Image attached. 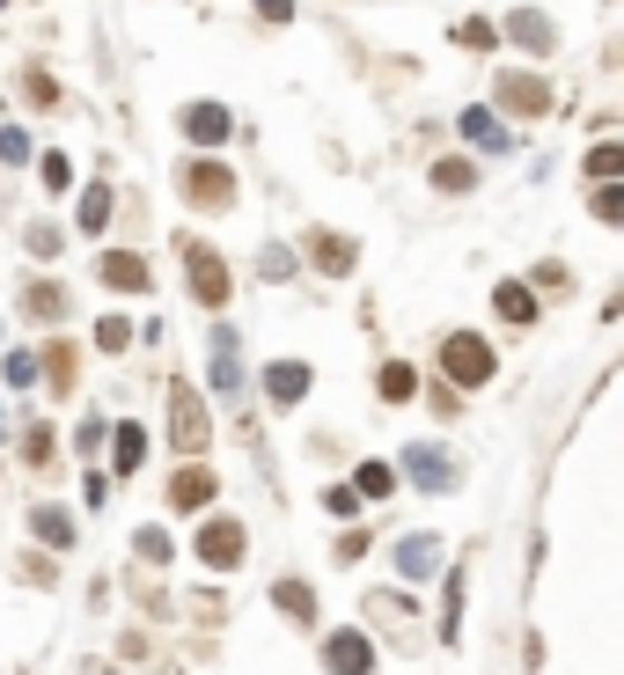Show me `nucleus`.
<instances>
[{
	"mask_svg": "<svg viewBox=\"0 0 624 675\" xmlns=\"http://www.w3.org/2000/svg\"><path fill=\"white\" fill-rule=\"evenodd\" d=\"M169 448L177 456H206L214 448V419H206V397L192 382H169Z\"/></svg>",
	"mask_w": 624,
	"mask_h": 675,
	"instance_id": "obj_1",
	"label": "nucleus"
},
{
	"mask_svg": "<svg viewBox=\"0 0 624 675\" xmlns=\"http://www.w3.org/2000/svg\"><path fill=\"white\" fill-rule=\"evenodd\" d=\"M493 345H485L478 331H448L441 338V374L448 382H456V390H485V382H493Z\"/></svg>",
	"mask_w": 624,
	"mask_h": 675,
	"instance_id": "obj_2",
	"label": "nucleus"
},
{
	"mask_svg": "<svg viewBox=\"0 0 624 675\" xmlns=\"http://www.w3.org/2000/svg\"><path fill=\"white\" fill-rule=\"evenodd\" d=\"M177 184H184V198H192L198 214H228V206H235V169H228V162H214V155L184 162Z\"/></svg>",
	"mask_w": 624,
	"mask_h": 675,
	"instance_id": "obj_3",
	"label": "nucleus"
},
{
	"mask_svg": "<svg viewBox=\"0 0 624 675\" xmlns=\"http://www.w3.org/2000/svg\"><path fill=\"white\" fill-rule=\"evenodd\" d=\"M184 265H192V294H198V309H228V294H235V272H228V257H221V250H206V243H184Z\"/></svg>",
	"mask_w": 624,
	"mask_h": 675,
	"instance_id": "obj_4",
	"label": "nucleus"
},
{
	"mask_svg": "<svg viewBox=\"0 0 624 675\" xmlns=\"http://www.w3.org/2000/svg\"><path fill=\"white\" fill-rule=\"evenodd\" d=\"M493 89H499V110H507V118H544V110L558 104V96H552V81H544V74H536V67H515V74H499Z\"/></svg>",
	"mask_w": 624,
	"mask_h": 675,
	"instance_id": "obj_5",
	"label": "nucleus"
},
{
	"mask_svg": "<svg viewBox=\"0 0 624 675\" xmlns=\"http://www.w3.org/2000/svg\"><path fill=\"white\" fill-rule=\"evenodd\" d=\"M243 544H250L243 521L214 515L206 529H198V566H206V573H235V566H243Z\"/></svg>",
	"mask_w": 624,
	"mask_h": 675,
	"instance_id": "obj_6",
	"label": "nucleus"
},
{
	"mask_svg": "<svg viewBox=\"0 0 624 675\" xmlns=\"http://www.w3.org/2000/svg\"><path fill=\"white\" fill-rule=\"evenodd\" d=\"M169 507H177V515H206V507H214V470H206L198 456L169 478Z\"/></svg>",
	"mask_w": 624,
	"mask_h": 675,
	"instance_id": "obj_7",
	"label": "nucleus"
},
{
	"mask_svg": "<svg viewBox=\"0 0 624 675\" xmlns=\"http://www.w3.org/2000/svg\"><path fill=\"white\" fill-rule=\"evenodd\" d=\"M323 668H331V675H374L368 632H331V639H323Z\"/></svg>",
	"mask_w": 624,
	"mask_h": 675,
	"instance_id": "obj_8",
	"label": "nucleus"
},
{
	"mask_svg": "<svg viewBox=\"0 0 624 675\" xmlns=\"http://www.w3.org/2000/svg\"><path fill=\"white\" fill-rule=\"evenodd\" d=\"M499 30L515 37V45H521V52H529V59H552V52H558V30H552V22H544V16H536V8H515V16L499 22Z\"/></svg>",
	"mask_w": 624,
	"mask_h": 675,
	"instance_id": "obj_9",
	"label": "nucleus"
},
{
	"mask_svg": "<svg viewBox=\"0 0 624 675\" xmlns=\"http://www.w3.org/2000/svg\"><path fill=\"white\" fill-rule=\"evenodd\" d=\"M309 265H316V272H331V280H345V272L360 265L353 235H331V228H316V235H309Z\"/></svg>",
	"mask_w": 624,
	"mask_h": 675,
	"instance_id": "obj_10",
	"label": "nucleus"
},
{
	"mask_svg": "<svg viewBox=\"0 0 624 675\" xmlns=\"http://www.w3.org/2000/svg\"><path fill=\"white\" fill-rule=\"evenodd\" d=\"M96 272H104V286H118V294H147V286H155V272H147L133 250H104Z\"/></svg>",
	"mask_w": 624,
	"mask_h": 675,
	"instance_id": "obj_11",
	"label": "nucleus"
},
{
	"mask_svg": "<svg viewBox=\"0 0 624 675\" xmlns=\"http://www.w3.org/2000/svg\"><path fill=\"white\" fill-rule=\"evenodd\" d=\"M456 133H464L470 147H485V155H507V147H515L507 140V125H499V110H485V104H470L464 118H456Z\"/></svg>",
	"mask_w": 624,
	"mask_h": 675,
	"instance_id": "obj_12",
	"label": "nucleus"
},
{
	"mask_svg": "<svg viewBox=\"0 0 624 675\" xmlns=\"http://www.w3.org/2000/svg\"><path fill=\"white\" fill-rule=\"evenodd\" d=\"M228 110H221V104H184V140H192V147H221V140H228Z\"/></svg>",
	"mask_w": 624,
	"mask_h": 675,
	"instance_id": "obj_13",
	"label": "nucleus"
},
{
	"mask_svg": "<svg viewBox=\"0 0 624 675\" xmlns=\"http://www.w3.org/2000/svg\"><path fill=\"white\" fill-rule=\"evenodd\" d=\"M404 478H419L427 492H448V485H456V462H448L441 448H419V441H411V456H404Z\"/></svg>",
	"mask_w": 624,
	"mask_h": 675,
	"instance_id": "obj_14",
	"label": "nucleus"
},
{
	"mask_svg": "<svg viewBox=\"0 0 624 675\" xmlns=\"http://www.w3.org/2000/svg\"><path fill=\"white\" fill-rule=\"evenodd\" d=\"M265 397H272V404H302V397H309V368H302V360H272V368H265Z\"/></svg>",
	"mask_w": 624,
	"mask_h": 675,
	"instance_id": "obj_15",
	"label": "nucleus"
},
{
	"mask_svg": "<svg viewBox=\"0 0 624 675\" xmlns=\"http://www.w3.org/2000/svg\"><path fill=\"white\" fill-rule=\"evenodd\" d=\"M493 316H499V323H536V294H529L521 280H499V286H493Z\"/></svg>",
	"mask_w": 624,
	"mask_h": 675,
	"instance_id": "obj_16",
	"label": "nucleus"
},
{
	"mask_svg": "<svg viewBox=\"0 0 624 675\" xmlns=\"http://www.w3.org/2000/svg\"><path fill=\"white\" fill-rule=\"evenodd\" d=\"M433 566H441V544H433V536H404V544H397V573H404V580H427Z\"/></svg>",
	"mask_w": 624,
	"mask_h": 675,
	"instance_id": "obj_17",
	"label": "nucleus"
},
{
	"mask_svg": "<svg viewBox=\"0 0 624 675\" xmlns=\"http://www.w3.org/2000/svg\"><path fill=\"white\" fill-rule=\"evenodd\" d=\"M214 390H243V368H235V331L228 323H214Z\"/></svg>",
	"mask_w": 624,
	"mask_h": 675,
	"instance_id": "obj_18",
	"label": "nucleus"
},
{
	"mask_svg": "<svg viewBox=\"0 0 624 675\" xmlns=\"http://www.w3.org/2000/svg\"><path fill=\"white\" fill-rule=\"evenodd\" d=\"M110 462H118L125 478H133V470L147 462V427H133V419H125V427L110 433Z\"/></svg>",
	"mask_w": 624,
	"mask_h": 675,
	"instance_id": "obj_19",
	"label": "nucleus"
},
{
	"mask_svg": "<svg viewBox=\"0 0 624 675\" xmlns=\"http://www.w3.org/2000/svg\"><path fill=\"white\" fill-rule=\"evenodd\" d=\"M74 374H81V353L74 345H45V390L74 397Z\"/></svg>",
	"mask_w": 624,
	"mask_h": 675,
	"instance_id": "obj_20",
	"label": "nucleus"
},
{
	"mask_svg": "<svg viewBox=\"0 0 624 675\" xmlns=\"http://www.w3.org/2000/svg\"><path fill=\"white\" fill-rule=\"evenodd\" d=\"M22 316H45V323H52V316H67V294H59V286L52 280H30V286H22Z\"/></svg>",
	"mask_w": 624,
	"mask_h": 675,
	"instance_id": "obj_21",
	"label": "nucleus"
},
{
	"mask_svg": "<svg viewBox=\"0 0 624 675\" xmlns=\"http://www.w3.org/2000/svg\"><path fill=\"white\" fill-rule=\"evenodd\" d=\"M272 609H286L294 624H309V617H316V587H309V580H280V587H272Z\"/></svg>",
	"mask_w": 624,
	"mask_h": 675,
	"instance_id": "obj_22",
	"label": "nucleus"
},
{
	"mask_svg": "<svg viewBox=\"0 0 624 675\" xmlns=\"http://www.w3.org/2000/svg\"><path fill=\"white\" fill-rule=\"evenodd\" d=\"M470 184H478V162H464V155H441V162H433V192L456 198V192H470Z\"/></svg>",
	"mask_w": 624,
	"mask_h": 675,
	"instance_id": "obj_23",
	"label": "nucleus"
},
{
	"mask_svg": "<svg viewBox=\"0 0 624 675\" xmlns=\"http://www.w3.org/2000/svg\"><path fill=\"white\" fill-rule=\"evenodd\" d=\"M374 390H382V404H411V397H419V374H411L404 360H390V368L374 374Z\"/></svg>",
	"mask_w": 624,
	"mask_h": 675,
	"instance_id": "obj_24",
	"label": "nucleus"
},
{
	"mask_svg": "<svg viewBox=\"0 0 624 675\" xmlns=\"http://www.w3.org/2000/svg\"><path fill=\"white\" fill-rule=\"evenodd\" d=\"M617 177H624V140L588 147V184H617Z\"/></svg>",
	"mask_w": 624,
	"mask_h": 675,
	"instance_id": "obj_25",
	"label": "nucleus"
},
{
	"mask_svg": "<svg viewBox=\"0 0 624 675\" xmlns=\"http://www.w3.org/2000/svg\"><path fill=\"white\" fill-rule=\"evenodd\" d=\"M30 529L45 536V544H52V551H67V544H74V521L59 515V507H30Z\"/></svg>",
	"mask_w": 624,
	"mask_h": 675,
	"instance_id": "obj_26",
	"label": "nucleus"
},
{
	"mask_svg": "<svg viewBox=\"0 0 624 675\" xmlns=\"http://www.w3.org/2000/svg\"><path fill=\"white\" fill-rule=\"evenodd\" d=\"M448 37H456L464 52H493V45H499V22H485V16H464V22H456Z\"/></svg>",
	"mask_w": 624,
	"mask_h": 675,
	"instance_id": "obj_27",
	"label": "nucleus"
},
{
	"mask_svg": "<svg viewBox=\"0 0 624 675\" xmlns=\"http://www.w3.org/2000/svg\"><path fill=\"white\" fill-rule=\"evenodd\" d=\"M74 221H81V235H104L110 228V192H104V184L81 192V214H74Z\"/></svg>",
	"mask_w": 624,
	"mask_h": 675,
	"instance_id": "obj_28",
	"label": "nucleus"
},
{
	"mask_svg": "<svg viewBox=\"0 0 624 675\" xmlns=\"http://www.w3.org/2000/svg\"><path fill=\"white\" fill-rule=\"evenodd\" d=\"M441 639H464V573H448V603H441Z\"/></svg>",
	"mask_w": 624,
	"mask_h": 675,
	"instance_id": "obj_29",
	"label": "nucleus"
},
{
	"mask_svg": "<svg viewBox=\"0 0 624 675\" xmlns=\"http://www.w3.org/2000/svg\"><path fill=\"white\" fill-rule=\"evenodd\" d=\"M360 499H390L397 492V470H390V462H360Z\"/></svg>",
	"mask_w": 624,
	"mask_h": 675,
	"instance_id": "obj_30",
	"label": "nucleus"
},
{
	"mask_svg": "<svg viewBox=\"0 0 624 675\" xmlns=\"http://www.w3.org/2000/svg\"><path fill=\"white\" fill-rule=\"evenodd\" d=\"M595 221H603V228H624V177L595 184Z\"/></svg>",
	"mask_w": 624,
	"mask_h": 675,
	"instance_id": "obj_31",
	"label": "nucleus"
},
{
	"mask_svg": "<svg viewBox=\"0 0 624 675\" xmlns=\"http://www.w3.org/2000/svg\"><path fill=\"white\" fill-rule=\"evenodd\" d=\"M22 104H37V110H59V81H52V74H22Z\"/></svg>",
	"mask_w": 624,
	"mask_h": 675,
	"instance_id": "obj_32",
	"label": "nucleus"
},
{
	"mask_svg": "<svg viewBox=\"0 0 624 675\" xmlns=\"http://www.w3.org/2000/svg\"><path fill=\"white\" fill-rule=\"evenodd\" d=\"M96 345H104V353H125V345H133V323L125 316H96Z\"/></svg>",
	"mask_w": 624,
	"mask_h": 675,
	"instance_id": "obj_33",
	"label": "nucleus"
},
{
	"mask_svg": "<svg viewBox=\"0 0 624 675\" xmlns=\"http://www.w3.org/2000/svg\"><path fill=\"white\" fill-rule=\"evenodd\" d=\"M52 448H59V433H52V427H30V433H22V456H30L37 470L52 462Z\"/></svg>",
	"mask_w": 624,
	"mask_h": 675,
	"instance_id": "obj_34",
	"label": "nucleus"
},
{
	"mask_svg": "<svg viewBox=\"0 0 624 675\" xmlns=\"http://www.w3.org/2000/svg\"><path fill=\"white\" fill-rule=\"evenodd\" d=\"M110 433H118V427H104V419H81V433H74V448H81V456L96 462V448H104Z\"/></svg>",
	"mask_w": 624,
	"mask_h": 675,
	"instance_id": "obj_35",
	"label": "nucleus"
},
{
	"mask_svg": "<svg viewBox=\"0 0 624 675\" xmlns=\"http://www.w3.org/2000/svg\"><path fill=\"white\" fill-rule=\"evenodd\" d=\"M0 162H30V133L22 125H0Z\"/></svg>",
	"mask_w": 624,
	"mask_h": 675,
	"instance_id": "obj_36",
	"label": "nucleus"
},
{
	"mask_svg": "<svg viewBox=\"0 0 624 675\" xmlns=\"http://www.w3.org/2000/svg\"><path fill=\"white\" fill-rule=\"evenodd\" d=\"M133 551H140L147 566H162V558H169V536H162V529H140V536H133Z\"/></svg>",
	"mask_w": 624,
	"mask_h": 675,
	"instance_id": "obj_37",
	"label": "nucleus"
},
{
	"mask_svg": "<svg viewBox=\"0 0 624 675\" xmlns=\"http://www.w3.org/2000/svg\"><path fill=\"white\" fill-rule=\"evenodd\" d=\"M0 374H8L16 390H30V382H37V353H8V368H0Z\"/></svg>",
	"mask_w": 624,
	"mask_h": 675,
	"instance_id": "obj_38",
	"label": "nucleus"
},
{
	"mask_svg": "<svg viewBox=\"0 0 624 675\" xmlns=\"http://www.w3.org/2000/svg\"><path fill=\"white\" fill-rule=\"evenodd\" d=\"M323 507H331V515H360V485H331Z\"/></svg>",
	"mask_w": 624,
	"mask_h": 675,
	"instance_id": "obj_39",
	"label": "nucleus"
},
{
	"mask_svg": "<svg viewBox=\"0 0 624 675\" xmlns=\"http://www.w3.org/2000/svg\"><path fill=\"white\" fill-rule=\"evenodd\" d=\"M353 558H368V529H345L339 536V566H353Z\"/></svg>",
	"mask_w": 624,
	"mask_h": 675,
	"instance_id": "obj_40",
	"label": "nucleus"
},
{
	"mask_svg": "<svg viewBox=\"0 0 624 675\" xmlns=\"http://www.w3.org/2000/svg\"><path fill=\"white\" fill-rule=\"evenodd\" d=\"M45 184H52V192H67V184H74V169H67V155H45Z\"/></svg>",
	"mask_w": 624,
	"mask_h": 675,
	"instance_id": "obj_41",
	"label": "nucleus"
},
{
	"mask_svg": "<svg viewBox=\"0 0 624 675\" xmlns=\"http://www.w3.org/2000/svg\"><path fill=\"white\" fill-rule=\"evenodd\" d=\"M257 272H265V280H286V272H294V257H286V250L272 243V250H265V265H257Z\"/></svg>",
	"mask_w": 624,
	"mask_h": 675,
	"instance_id": "obj_42",
	"label": "nucleus"
},
{
	"mask_svg": "<svg viewBox=\"0 0 624 675\" xmlns=\"http://www.w3.org/2000/svg\"><path fill=\"white\" fill-rule=\"evenodd\" d=\"M250 8H257L265 22H294V0H250Z\"/></svg>",
	"mask_w": 624,
	"mask_h": 675,
	"instance_id": "obj_43",
	"label": "nucleus"
},
{
	"mask_svg": "<svg viewBox=\"0 0 624 675\" xmlns=\"http://www.w3.org/2000/svg\"><path fill=\"white\" fill-rule=\"evenodd\" d=\"M22 580H37V587H52V580H59V566H52V558H30V566H22Z\"/></svg>",
	"mask_w": 624,
	"mask_h": 675,
	"instance_id": "obj_44",
	"label": "nucleus"
},
{
	"mask_svg": "<svg viewBox=\"0 0 624 675\" xmlns=\"http://www.w3.org/2000/svg\"><path fill=\"white\" fill-rule=\"evenodd\" d=\"M603 316H610V323L624 316V286H617V294H610V302H603Z\"/></svg>",
	"mask_w": 624,
	"mask_h": 675,
	"instance_id": "obj_45",
	"label": "nucleus"
}]
</instances>
